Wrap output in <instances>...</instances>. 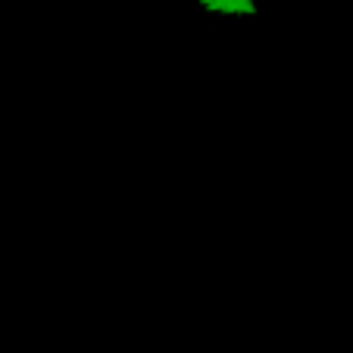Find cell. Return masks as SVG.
I'll return each mask as SVG.
<instances>
[{"instance_id": "6da1fadb", "label": "cell", "mask_w": 353, "mask_h": 353, "mask_svg": "<svg viewBox=\"0 0 353 353\" xmlns=\"http://www.w3.org/2000/svg\"><path fill=\"white\" fill-rule=\"evenodd\" d=\"M225 13H250V16H254L256 7H254V0H228Z\"/></svg>"}]
</instances>
